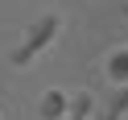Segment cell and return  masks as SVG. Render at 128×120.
Here are the masks:
<instances>
[{"mask_svg": "<svg viewBox=\"0 0 128 120\" xmlns=\"http://www.w3.org/2000/svg\"><path fill=\"white\" fill-rule=\"evenodd\" d=\"M58 33H62V17H58V13H46V17H37L33 25L25 29V37L17 42V50L8 54V62H12V66H29V62H33V58H37V54H42V50H46V46H50Z\"/></svg>", "mask_w": 128, "mask_h": 120, "instance_id": "obj_1", "label": "cell"}, {"mask_svg": "<svg viewBox=\"0 0 128 120\" xmlns=\"http://www.w3.org/2000/svg\"><path fill=\"white\" fill-rule=\"evenodd\" d=\"M37 116H42V120H62V116H66V91H62V87L42 91V99H37Z\"/></svg>", "mask_w": 128, "mask_h": 120, "instance_id": "obj_2", "label": "cell"}, {"mask_svg": "<svg viewBox=\"0 0 128 120\" xmlns=\"http://www.w3.org/2000/svg\"><path fill=\"white\" fill-rule=\"evenodd\" d=\"M91 116H95V95L91 91L66 95V116H62V120H91Z\"/></svg>", "mask_w": 128, "mask_h": 120, "instance_id": "obj_3", "label": "cell"}, {"mask_svg": "<svg viewBox=\"0 0 128 120\" xmlns=\"http://www.w3.org/2000/svg\"><path fill=\"white\" fill-rule=\"evenodd\" d=\"M124 112H128V83H120V91L108 95V103L99 108V116H95V120H120Z\"/></svg>", "mask_w": 128, "mask_h": 120, "instance_id": "obj_4", "label": "cell"}, {"mask_svg": "<svg viewBox=\"0 0 128 120\" xmlns=\"http://www.w3.org/2000/svg\"><path fill=\"white\" fill-rule=\"evenodd\" d=\"M103 70H108L112 83H128V46L112 50V54H108V62H103Z\"/></svg>", "mask_w": 128, "mask_h": 120, "instance_id": "obj_5", "label": "cell"}, {"mask_svg": "<svg viewBox=\"0 0 128 120\" xmlns=\"http://www.w3.org/2000/svg\"><path fill=\"white\" fill-rule=\"evenodd\" d=\"M124 13H128V4H124Z\"/></svg>", "mask_w": 128, "mask_h": 120, "instance_id": "obj_6", "label": "cell"}]
</instances>
